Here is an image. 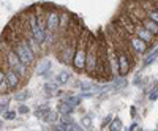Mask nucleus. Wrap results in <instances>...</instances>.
Segmentation results:
<instances>
[{"mask_svg": "<svg viewBox=\"0 0 158 131\" xmlns=\"http://www.w3.org/2000/svg\"><path fill=\"white\" fill-rule=\"evenodd\" d=\"M73 111H74V108L73 106H70V104L65 101V100H60L59 103H57V112H59V115L60 114H73Z\"/></svg>", "mask_w": 158, "mask_h": 131, "instance_id": "obj_14", "label": "nucleus"}, {"mask_svg": "<svg viewBox=\"0 0 158 131\" xmlns=\"http://www.w3.org/2000/svg\"><path fill=\"white\" fill-rule=\"evenodd\" d=\"M128 129H131V131H133V129H139V126H138V123H133V125H131Z\"/></svg>", "mask_w": 158, "mask_h": 131, "instance_id": "obj_27", "label": "nucleus"}, {"mask_svg": "<svg viewBox=\"0 0 158 131\" xmlns=\"http://www.w3.org/2000/svg\"><path fill=\"white\" fill-rule=\"evenodd\" d=\"M81 125H82V128H90L92 126V119H90V117H82V119H81Z\"/></svg>", "mask_w": 158, "mask_h": 131, "instance_id": "obj_22", "label": "nucleus"}, {"mask_svg": "<svg viewBox=\"0 0 158 131\" xmlns=\"http://www.w3.org/2000/svg\"><path fill=\"white\" fill-rule=\"evenodd\" d=\"M149 100H152V101L158 100V87H155L153 92H150V93H149Z\"/></svg>", "mask_w": 158, "mask_h": 131, "instance_id": "obj_23", "label": "nucleus"}, {"mask_svg": "<svg viewBox=\"0 0 158 131\" xmlns=\"http://www.w3.org/2000/svg\"><path fill=\"white\" fill-rule=\"evenodd\" d=\"M24 40H25V43L29 44V47L33 51V54L36 55V54H40L41 52V46H40V43L35 40V36L29 32V33H25V36H24Z\"/></svg>", "mask_w": 158, "mask_h": 131, "instance_id": "obj_13", "label": "nucleus"}, {"mask_svg": "<svg viewBox=\"0 0 158 131\" xmlns=\"http://www.w3.org/2000/svg\"><path fill=\"white\" fill-rule=\"evenodd\" d=\"M5 82V73H3V68L0 67V85Z\"/></svg>", "mask_w": 158, "mask_h": 131, "instance_id": "obj_25", "label": "nucleus"}, {"mask_svg": "<svg viewBox=\"0 0 158 131\" xmlns=\"http://www.w3.org/2000/svg\"><path fill=\"white\" fill-rule=\"evenodd\" d=\"M87 32H82L76 41V51L73 57V68L77 73H82L85 68V51H87Z\"/></svg>", "mask_w": 158, "mask_h": 131, "instance_id": "obj_4", "label": "nucleus"}, {"mask_svg": "<svg viewBox=\"0 0 158 131\" xmlns=\"http://www.w3.org/2000/svg\"><path fill=\"white\" fill-rule=\"evenodd\" d=\"M111 120H112V117H111V115H108L106 119H104V122H103V126H106V125H108V123H109Z\"/></svg>", "mask_w": 158, "mask_h": 131, "instance_id": "obj_26", "label": "nucleus"}, {"mask_svg": "<svg viewBox=\"0 0 158 131\" xmlns=\"http://www.w3.org/2000/svg\"><path fill=\"white\" fill-rule=\"evenodd\" d=\"M156 59H158V47H156V49H153V51L150 52V54H149L146 59H144L142 65H144V67H149V65H152Z\"/></svg>", "mask_w": 158, "mask_h": 131, "instance_id": "obj_15", "label": "nucleus"}, {"mask_svg": "<svg viewBox=\"0 0 158 131\" xmlns=\"http://www.w3.org/2000/svg\"><path fill=\"white\" fill-rule=\"evenodd\" d=\"M146 16L158 24V10H156V8H155V10H153V8H150V10L147 8V10H146Z\"/></svg>", "mask_w": 158, "mask_h": 131, "instance_id": "obj_19", "label": "nucleus"}, {"mask_svg": "<svg viewBox=\"0 0 158 131\" xmlns=\"http://www.w3.org/2000/svg\"><path fill=\"white\" fill-rule=\"evenodd\" d=\"M51 68H52V65H51L49 60H43L40 63H35V73L38 76H41V77H49L51 76Z\"/></svg>", "mask_w": 158, "mask_h": 131, "instance_id": "obj_11", "label": "nucleus"}, {"mask_svg": "<svg viewBox=\"0 0 158 131\" xmlns=\"http://www.w3.org/2000/svg\"><path fill=\"white\" fill-rule=\"evenodd\" d=\"M0 126H2V120H0Z\"/></svg>", "mask_w": 158, "mask_h": 131, "instance_id": "obj_28", "label": "nucleus"}, {"mask_svg": "<svg viewBox=\"0 0 158 131\" xmlns=\"http://www.w3.org/2000/svg\"><path fill=\"white\" fill-rule=\"evenodd\" d=\"M135 16V14H133ZM136 18V16H135ZM138 19V18H136ZM139 21V24L142 25V27H146L153 36H158V24L155 22V21H152V19H149L147 16H141V19H138Z\"/></svg>", "mask_w": 158, "mask_h": 131, "instance_id": "obj_10", "label": "nucleus"}, {"mask_svg": "<svg viewBox=\"0 0 158 131\" xmlns=\"http://www.w3.org/2000/svg\"><path fill=\"white\" fill-rule=\"evenodd\" d=\"M59 29H60V14H59V11L48 13L46 14V29L44 30H49L52 33H56Z\"/></svg>", "mask_w": 158, "mask_h": 131, "instance_id": "obj_7", "label": "nucleus"}, {"mask_svg": "<svg viewBox=\"0 0 158 131\" xmlns=\"http://www.w3.org/2000/svg\"><path fill=\"white\" fill-rule=\"evenodd\" d=\"M29 96H30L29 92H19V93H16V95H15V98H16L18 101H22V103H24L25 100H27Z\"/></svg>", "mask_w": 158, "mask_h": 131, "instance_id": "obj_21", "label": "nucleus"}, {"mask_svg": "<svg viewBox=\"0 0 158 131\" xmlns=\"http://www.w3.org/2000/svg\"><path fill=\"white\" fill-rule=\"evenodd\" d=\"M2 117H3V120H15L16 119V112L15 111H10V109H5L2 112Z\"/></svg>", "mask_w": 158, "mask_h": 131, "instance_id": "obj_20", "label": "nucleus"}, {"mask_svg": "<svg viewBox=\"0 0 158 131\" xmlns=\"http://www.w3.org/2000/svg\"><path fill=\"white\" fill-rule=\"evenodd\" d=\"M11 47H13V51L16 52V55L19 57V60H21L24 65H27L29 68L35 67V63H36V55L33 54V51L29 47V44L25 43L24 38L15 36V41L11 43Z\"/></svg>", "mask_w": 158, "mask_h": 131, "instance_id": "obj_2", "label": "nucleus"}, {"mask_svg": "<svg viewBox=\"0 0 158 131\" xmlns=\"http://www.w3.org/2000/svg\"><path fill=\"white\" fill-rule=\"evenodd\" d=\"M98 59H100V46H98V40H95L94 36H90V40H87L85 68H84V71H85L87 74H90V76H97Z\"/></svg>", "mask_w": 158, "mask_h": 131, "instance_id": "obj_1", "label": "nucleus"}, {"mask_svg": "<svg viewBox=\"0 0 158 131\" xmlns=\"http://www.w3.org/2000/svg\"><path fill=\"white\" fill-rule=\"evenodd\" d=\"M109 129H111V131H118V129H122V120L118 119V117L112 119V120L109 122Z\"/></svg>", "mask_w": 158, "mask_h": 131, "instance_id": "obj_17", "label": "nucleus"}, {"mask_svg": "<svg viewBox=\"0 0 158 131\" xmlns=\"http://www.w3.org/2000/svg\"><path fill=\"white\" fill-rule=\"evenodd\" d=\"M81 100H82V96H77V95H71V96H67L65 98V101H67L70 106H73L74 109L81 104Z\"/></svg>", "mask_w": 158, "mask_h": 131, "instance_id": "obj_16", "label": "nucleus"}, {"mask_svg": "<svg viewBox=\"0 0 158 131\" xmlns=\"http://www.w3.org/2000/svg\"><path fill=\"white\" fill-rule=\"evenodd\" d=\"M3 73H5V84H6V87H8V90H15V88H18L19 85H21V76L13 70V68H10L8 65H6V60L3 62Z\"/></svg>", "mask_w": 158, "mask_h": 131, "instance_id": "obj_5", "label": "nucleus"}, {"mask_svg": "<svg viewBox=\"0 0 158 131\" xmlns=\"http://www.w3.org/2000/svg\"><path fill=\"white\" fill-rule=\"evenodd\" d=\"M57 88H59V85L56 82L44 84V92H46V93H49V95H57V92H56Z\"/></svg>", "mask_w": 158, "mask_h": 131, "instance_id": "obj_18", "label": "nucleus"}, {"mask_svg": "<svg viewBox=\"0 0 158 131\" xmlns=\"http://www.w3.org/2000/svg\"><path fill=\"white\" fill-rule=\"evenodd\" d=\"M156 10H158V5H156Z\"/></svg>", "mask_w": 158, "mask_h": 131, "instance_id": "obj_29", "label": "nucleus"}, {"mask_svg": "<svg viewBox=\"0 0 158 131\" xmlns=\"http://www.w3.org/2000/svg\"><path fill=\"white\" fill-rule=\"evenodd\" d=\"M2 47H3V57L6 60V65L21 76V79H22V77H24V79H27L29 74H30V68L19 60V57L16 55V52L13 51L11 46H5V43H2Z\"/></svg>", "mask_w": 158, "mask_h": 131, "instance_id": "obj_3", "label": "nucleus"}, {"mask_svg": "<svg viewBox=\"0 0 158 131\" xmlns=\"http://www.w3.org/2000/svg\"><path fill=\"white\" fill-rule=\"evenodd\" d=\"M76 41L77 40H68L65 47L60 52V60L65 65H71L73 63V57H74V51H76Z\"/></svg>", "mask_w": 158, "mask_h": 131, "instance_id": "obj_6", "label": "nucleus"}, {"mask_svg": "<svg viewBox=\"0 0 158 131\" xmlns=\"http://www.w3.org/2000/svg\"><path fill=\"white\" fill-rule=\"evenodd\" d=\"M117 63H118V76H127L130 73V60L127 52L123 51H118L117 52Z\"/></svg>", "mask_w": 158, "mask_h": 131, "instance_id": "obj_9", "label": "nucleus"}, {"mask_svg": "<svg viewBox=\"0 0 158 131\" xmlns=\"http://www.w3.org/2000/svg\"><path fill=\"white\" fill-rule=\"evenodd\" d=\"M70 79H71V73L67 71V70H62V71H59V73L56 74L54 82H56L59 87H63V85H67V84L70 82Z\"/></svg>", "mask_w": 158, "mask_h": 131, "instance_id": "obj_12", "label": "nucleus"}, {"mask_svg": "<svg viewBox=\"0 0 158 131\" xmlns=\"http://www.w3.org/2000/svg\"><path fill=\"white\" fill-rule=\"evenodd\" d=\"M130 46H131V49H133L136 54H141V55H144L147 52V49H149V44L146 41H142L141 38L138 35H135V33H131V36H130Z\"/></svg>", "mask_w": 158, "mask_h": 131, "instance_id": "obj_8", "label": "nucleus"}, {"mask_svg": "<svg viewBox=\"0 0 158 131\" xmlns=\"http://www.w3.org/2000/svg\"><path fill=\"white\" fill-rule=\"evenodd\" d=\"M18 112H19V114H29V112H30V109H29L27 106H25V104H21L19 109H18Z\"/></svg>", "mask_w": 158, "mask_h": 131, "instance_id": "obj_24", "label": "nucleus"}]
</instances>
